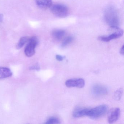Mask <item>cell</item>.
Masks as SVG:
<instances>
[{"mask_svg": "<svg viewBox=\"0 0 124 124\" xmlns=\"http://www.w3.org/2000/svg\"><path fill=\"white\" fill-rule=\"evenodd\" d=\"M114 8H109L105 11L104 18L106 23L110 27H118L119 24V16Z\"/></svg>", "mask_w": 124, "mask_h": 124, "instance_id": "obj_1", "label": "cell"}, {"mask_svg": "<svg viewBox=\"0 0 124 124\" xmlns=\"http://www.w3.org/2000/svg\"><path fill=\"white\" fill-rule=\"evenodd\" d=\"M108 110V106L104 104L93 108H86L85 116H87L91 119H98L104 115Z\"/></svg>", "mask_w": 124, "mask_h": 124, "instance_id": "obj_2", "label": "cell"}, {"mask_svg": "<svg viewBox=\"0 0 124 124\" xmlns=\"http://www.w3.org/2000/svg\"><path fill=\"white\" fill-rule=\"evenodd\" d=\"M50 8L51 13L59 18H65L69 15V9L64 5L55 4L51 6Z\"/></svg>", "mask_w": 124, "mask_h": 124, "instance_id": "obj_3", "label": "cell"}, {"mask_svg": "<svg viewBox=\"0 0 124 124\" xmlns=\"http://www.w3.org/2000/svg\"><path fill=\"white\" fill-rule=\"evenodd\" d=\"M113 32L108 36H101L98 38L100 41L104 42H108L115 39H118L122 37L123 34V31L119 27H110Z\"/></svg>", "mask_w": 124, "mask_h": 124, "instance_id": "obj_4", "label": "cell"}, {"mask_svg": "<svg viewBox=\"0 0 124 124\" xmlns=\"http://www.w3.org/2000/svg\"><path fill=\"white\" fill-rule=\"evenodd\" d=\"M24 50V53L27 56L31 57L35 54V48L38 43V39L35 36H33L30 38Z\"/></svg>", "mask_w": 124, "mask_h": 124, "instance_id": "obj_5", "label": "cell"}, {"mask_svg": "<svg viewBox=\"0 0 124 124\" xmlns=\"http://www.w3.org/2000/svg\"><path fill=\"white\" fill-rule=\"evenodd\" d=\"M91 90L93 94L97 96L105 95L108 93V90L106 87L99 84H96L93 85Z\"/></svg>", "mask_w": 124, "mask_h": 124, "instance_id": "obj_6", "label": "cell"}, {"mask_svg": "<svg viewBox=\"0 0 124 124\" xmlns=\"http://www.w3.org/2000/svg\"><path fill=\"white\" fill-rule=\"evenodd\" d=\"M65 85L68 87H77L79 88H82L85 86V81L82 78L70 79L66 81Z\"/></svg>", "mask_w": 124, "mask_h": 124, "instance_id": "obj_7", "label": "cell"}, {"mask_svg": "<svg viewBox=\"0 0 124 124\" xmlns=\"http://www.w3.org/2000/svg\"><path fill=\"white\" fill-rule=\"evenodd\" d=\"M120 115V109L118 108H113L110 110L108 114V122L110 123L115 122L119 119Z\"/></svg>", "mask_w": 124, "mask_h": 124, "instance_id": "obj_8", "label": "cell"}, {"mask_svg": "<svg viewBox=\"0 0 124 124\" xmlns=\"http://www.w3.org/2000/svg\"><path fill=\"white\" fill-rule=\"evenodd\" d=\"M37 5L42 9L49 8L52 5V0H35Z\"/></svg>", "mask_w": 124, "mask_h": 124, "instance_id": "obj_9", "label": "cell"}, {"mask_svg": "<svg viewBox=\"0 0 124 124\" xmlns=\"http://www.w3.org/2000/svg\"><path fill=\"white\" fill-rule=\"evenodd\" d=\"M66 34L65 30L62 29H57L53 31L52 32V35L54 38L56 40H61Z\"/></svg>", "mask_w": 124, "mask_h": 124, "instance_id": "obj_10", "label": "cell"}, {"mask_svg": "<svg viewBox=\"0 0 124 124\" xmlns=\"http://www.w3.org/2000/svg\"><path fill=\"white\" fill-rule=\"evenodd\" d=\"M13 73L11 70L6 67H0V79L11 77Z\"/></svg>", "mask_w": 124, "mask_h": 124, "instance_id": "obj_11", "label": "cell"}, {"mask_svg": "<svg viewBox=\"0 0 124 124\" xmlns=\"http://www.w3.org/2000/svg\"><path fill=\"white\" fill-rule=\"evenodd\" d=\"M86 108H78L74 111L73 113V116L75 118H79L85 116Z\"/></svg>", "mask_w": 124, "mask_h": 124, "instance_id": "obj_12", "label": "cell"}, {"mask_svg": "<svg viewBox=\"0 0 124 124\" xmlns=\"http://www.w3.org/2000/svg\"><path fill=\"white\" fill-rule=\"evenodd\" d=\"M29 37H24L21 38L18 43L16 45V48L17 49L21 48L26 43L28 42Z\"/></svg>", "mask_w": 124, "mask_h": 124, "instance_id": "obj_13", "label": "cell"}, {"mask_svg": "<svg viewBox=\"0 0 124 124\" xmlns=\"http://www.w3.org/2000/svg\"><path fill=\"white\" fill-rule=\"evenodd\" d=\"M74 40V38L72 36H70L67 37L64 39L62 44L61 46L62 47H65L68 45L72 42Z\"/></svg>", "mask_w": 124, "mask_h": 124, "instance_id": "obj_14", "label": "cell"}, {"mask_svg": "<svg viewBox=\"0 0 124 124\" xmlns=\"http://www.w3.org/2000/svg\"><path fill=\"white\" fill-rule=\"evenodd\" d=\"M123 93V90L122 88H120L116 91L114 95V98L117 101L120 100L122 98V95Z\"/></svg>", "mask_w": 124, "mask_h": 124, "instance_id": "obj_15", "label": "cell"}, {"mask_svg": "<svg viewBox=\"0 0 124 124\" xmlns=\"http://www.w3.org/2000/svg\"><path fill=\"white\" fill-rule=\"evenodd\" d=\"M60 123V121L58 118L53 117L49 118L46 121V124H59Z\"/></svg>", "mask_w": 124, "mask_h": 124, "instance_id": "obj_16", "label": "cell"}, {"mask_svg": "<svg viewBox=\"0 0 124 124\" xmlns=\"http://www.w3.org/2000/svg\"><path fill=\"white\" fill-rule=\"evenodd\" d=\"M56 60L59 61H62L63 60V57L62 56L59 55H57L56 56Z\"/></svg>", "mask_w": 124, "mask_h": 124, "instance_id": "obj_17", "label": "cell"}, {"mask_svg": "<svg viewBox=\"0 0 124 124\" xmlns=\"http://www.w3.org/2000/svg\"><path fill=\"white\" fill-rule=\"evenodd\" d=\"M30 70H39L40 69V67L39 65L38 64L35 65V66H32L30 68Z\"/></svg>", "mask_w": 124, "mask_h": 124, "instance_id": "obj_18", "label": "cell"}, {"mask_svg": "<svg viewBox=\"0 0 124 124\" xmlns=\"http://www.w3.org/2000/svg\"><path fill=\"white\" fill-rule=\"evenodd\" d=\"M124 45H123V46H122V47H121V49L120 50V54H122V55H124Z\"/></svg>", "mask_w": 124, "mask_h": 124, "instance_id": "obj_19", "label": "cell"}, {"mask_svg": "<svg viewBox=\"0 0 124 124\" xmlns=\"http://www.w3.org/2000/svg\"><path fill=\"white\" fill-rule=\"evenodd\" d=\"M3 15L2 14H0V22H2L3 20Z\"/></svg>", "mask_w": 124, "mask_h": 124, "instance_id": "obj_20", "label": "cell"}]
</instances>
